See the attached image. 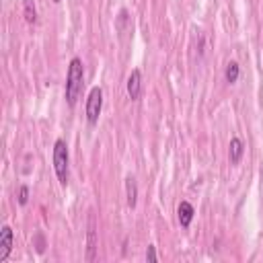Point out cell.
I'll return each mask as SVG.
<instances>
[{
  "label": "cell",
  "mask_w": 263,
  "mask_h": 263,
  "mask_svg": "<svg viewBox=\"0 0 263 263\" xmlns=\"http://www.w3.org/2000/svg\"><path fill=\"white\" fill-rule=\"evenodd\" d=\"M101 109H103V90H101V86H92L88 92V99H86V119L90 125H95L99 121Z\"/></svg>",
  "instance_id": "cell-3"
},
{
  "label": "cell",
  "mask_w": 263,
  "mask_h": 263,
  "mask_svg": "<svg viewBox=\"0 0 263 263\" xmlns=\"http://www.w3.org/2000/svg\"><path fill=\"white\" fill-rule=\"evenodd\" d=\"M53 2H60V0H53Z\"/></svg>",
  "instance_id": "cell-16"
},
{
  "label": "cell",
  "mask_w": 263,
  "mask_h": 263,
  "mask_svg": "<svg viewBox=\"0 0 263 263\" xmlns=\"http://www.w3.org/2000/svg\"><path fill=\"white\" fill-rule=\"evenodd\" d=\"M125 23H127V10H121L119 16H117V29H119V33H123Z\"/></svg>",
  "instance_id": "cell-13"
},
{
  "label": "cell",
  "mask_w": 263,
  "mask_h": 263,
  "mask_svg": "<svg viewBox=\"0 0 263 263\" xmlns=\"http://www.w3.org/2000/svg\"><path fill=\"white\" fill-rule=\"evenodd\" d=\"M238 74H240V70H238V64H236V62H228V66H226V72H224V76H226V82L234 84V82L238 80Z\"/></svg>",
  "instance_id": "cell-11"
},
{
  "label": "cell",
  "mask_w": 263,
  "mask_h": 263,
  "mask_svg": "<svg viewBox=\"0 0 263 263\" xmlns=\"http://www.w3.org/2000/svg\"><path fill=\"white\" fill-rule=\"evenodd\" d=\"M97 257V224L95 214L88 216V230H86V261H95Z\"/></svg>",
  "instance_id": "cell-4"
},
{
  "label": "cell",
  "mask_w": 263,
  "mask_h": 263,
  "mask_svg": "<svg viewBox=\"0 0 263 263\" xmlns=\"http://www.w3.org/2000/svg\"><path fill=\"white\" fill-rule=\"evenodd\" d=\"M242 152H245V144L240 138H232L230 140V146H228V158L232 164H236L240 158H242Z\"/></svg>",
  "instance_id": "cell-8"
},
{
  "label": "cell",
  "mask_w": 263,
  "mask_h": 263,
  "mask_svg": "<svg viewBox=\"0 0 263 263\" xmlns=\"http://www.w3.org/2000/svg\"><path fill=\"white\" fill-rule=\"evenodd\" d=\"M82 80H84L82 60L80 58H72L70 66H68V74H66V101H68L70 107L76 105V99H78L80 88H82Z\"/></svg>",
  "instance_id": "cell-1"
},
{
  "label": "cell",
  "mask_w": 263,
  "mask_h": 263,
  "mask_svg": "<svg viewBox=\"0 0 263 263\" xmlns=\"http://www.w3.org/2000/svg\"><path fill=\"white\" fill-rule=\"evenodd\" d=\"M125 195H127V205L136 208V203H138V185H136L134 177L125 179Z\"/></svg>",
  "instance_id": "cell-9"
},
{
  "label": "cell",
  "mask_w": 263,
  "mask_h": 263,
  "mask_svg": "<svg viewBox=\"0 0 263 263\" xmlns=\"http://www.w3.org/2000/svg\"><path fill=\"white\" fill-rule=\"evenodd\" d=\"M12 242H14V232L10 226H2L0 228V263H4L12 251Z\"/></svg>",
  "instance_id": "cell-5"
},
{
  "label": "cell",
  "mask_w": 263,
  "mask_h": 263,
  "mask_svg": "<svg viewBox=\"0 0 263 263\" xmlns=\"http://www.w3.org/2000/svg\"><path fill=\"white\" fill-rule=\"evenodd\" d=\"M45 251V238L43 234H37V253H43Z\"/></svg>",
  "instance_id": "cell-15"
},
{
  "label": "cell",
  "mask_w": 263,
  "mask_h": 263,
  "mask_svg": "<svg viewBox=\"0 0 263 263\" xmlns=\"http://www.w3.org/2000/svg\"><path fill=\"white\" fill-rule=\"evenodd\" d=\"M27 201H29V187L27 185H21L18 187V203L25 205Z\"/></svg>",
  "instance_id": "cell-12"
},
{
  "label": "cell",
  "mask_w": 263,
  "mask_h": 263,
  "mask_svg": "<svg viewBox=\"0 0 263 263\" xmlns=\"http://www.w3.org/2000/svg\"><path fill=\"white\" fill-rule=\"evenodd\" d=\"M127 95H129L132 101H138L140 95H142V74H140L138 68L132 70V74L127 78Z\"/></svg>",
  "instance_id": "cell-6"
},
{
  "label": "cell",
  "mask_w": 263,
  "mask_h": 263,
  "mask_svg": "<svg viewBox=\"0 0 263 263\" xmlns=\"http://www.w3.org/2000/svg\"><path fill=\"white\" fill-rule=\"evenodd\" d=\"M23 12H25L27 23H35L37 21V8H35L33 0H23Z\"/></svg>",
  "instance_id": "cell-10"
},
{
  "label": "cell",
  "mask_w": 263,
  "mask_h": 263,
  "mask_svg": "<svg viewBox=\"0 0 263 263\" xmlns=\"http://www.w3.org/2000/svg\"><path fill=\"white\" fill-rule=\"evenodd\" d=\"M193 214H195V210H193V205H191L189 201H181V203H179V208H177V218H179V224H181L183 228H187V226L191 224Z\"/></svg>",
  "instance_id": "cell-7"
},
{
  "label": "cell",
  "mask_w": 263,
  "mask_h": 263,
  "mask_svg": "<svg viewBox=\"0 0 263 263\" xmlns=\"http://www.w3.org/2000/svg\"><path fill=\"white\" fill-rule=\"evenodd\" d=\"M68 146L64 140H55L53 144V171L60 185H68Z\"/></svg>",
  "instance_id": "cell-2"
},
{
  "label": "cell",
  "mask_w": 263,
  "mask_h": 263,
  "mask_svg": "<svg viewBox=\"0 0 263 263\" xmlns=\"http://www.w3.org/2000/svg\"><path fill=\"white\" fill-rule=\"evenodd\" d=\"M146 261L148 263H156V249L152 245H148V249H146Z\"/></svg>",
  "instance_id": "cell-14"
}]
</instances>
